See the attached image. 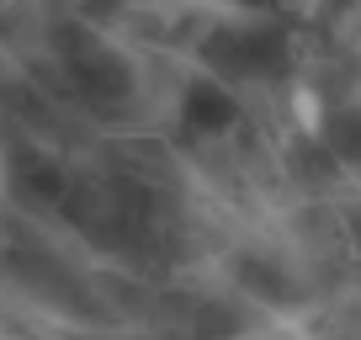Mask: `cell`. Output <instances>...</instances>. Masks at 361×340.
I'll list each match as a JSON object with an SVG mask.
<instances>
[{"mask_svg": "<svg viewBox=\"0 0 361 340\" xmlns=\"http://www.w3.org/2000/svg\"><path fill=\"white\" fill-rule=\"evenodd\" d=\"M287 112L298 117V128H303V133H319V128H324V102H319L314 85H293V96H287Z\"/></svg>", "mask_w": 361, "mask_h": 340, "instance_id": "1", "label": "cell"}]
</instances>
